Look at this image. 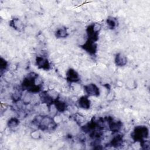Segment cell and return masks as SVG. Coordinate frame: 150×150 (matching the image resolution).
Masks as SVG:
<instances>
[{
    "instance_id": "30bf717a",
    "label": "cell",
    "mask_w": 150,
    "mask_h": 150,
    "mask_svg": "<svg viewBox=\"0 0 150 150\" xmlns=\"http://www.w3.org/2000/svg\"><path fill=\"white\" fill-rule=\"evenodd\" d=\"M9 25L18 32H22L24 29L23 22L18 18H13L9 22Z\"/></svg>"
},
{
    "instance_id": "2e32d148",
    "label": "cell",
    "mask_w": 150,
    "mask_h": 150,
    "mask_svg": "<svg viewBox=\"0 0 150 150\" xmlns=\"http://www.w3.org/2000/svg\"><path fill=\"white\" fill-rule=\"evenodd\" d=\"M122 141H123V137L121 134H117L115 135L111 141L110 142L109 144L113 147L115 148H118V146H120L122 144Z\"/></svg>"
},
{
    "instance_id": "e0dca14e",
    "label": "cell",
    "mask_w": 150,
    "mask_h": 150,
    "mask_svg": "<svg viewBox=\"0 0 150 150\" xmlns=\"http://www.w3.org/2000/svg\"><path fill=\"white\" fill-rule=\"evenodd\" d=\"M106 24L108 29L113 30L118 26L117 19L112 16H109L106 19Z\"/></svg>"
},
{
    "instance_id": "277c9868",
    "label": "cell",
    "mask_w": 150,
    "mask_h": 150,
    "mask_svg": "<svg viewBox=\"0 0 150 150\" xmlns=\"http://www.w3.org/2000/svg\"><path fill=\"white\" fill-rule=\"evenodd\" d=\"M101 29V26L98 23H93L89 25L86 30L87 39L96 42L98 40L99 33Z\"/></svg>"
},
{
    "instance_id": "d6986e66",
    "label": "cell",
    "mask_w": 150,
    "mask_h": 150,
    "mask_svg": "<svg viewBox=\"0 0 150 150\" xmlns=\"http://www.w3.org/2000/svg\"><path fill=\"white\" fill-rule=\"evenodd\" d=\"M22 91H23V90L22 88L20 89V90L19 89V90H16L14 91V93H13L12 94L11 98H12V100L14 102H18L22 97V96H23Z\"/></svg>"
},
{
    "instance_id": "9c48e42d",
    "label": "cell",
    "mask_w": 150,
    "mask_h": 150,
    "mask_svg": "<svg viewBox=\"0 0 150 150\" xmlns=\"http://www.w3.org/2000/svg\"><path fill=\"white\" fill-rule=\"evenodd\" d=\"M66 79L68 83H77L80 80V77L78 72L74 69L70 68L66 73Z\"/></svg>"
},
{
    "instance_id": "7c38bea8",
    "label": "cell",
    "mask_w": 150,
    "mask_h": 150,
    "mask_svg": "<svg viewBox=\"0 0 150 150\" xmlns=\"http://www.w3.org/2000/svg\"><path fill=\"white\" fill-rule=\"evenodd\" d=\"M77 105L79 107L84 110H88L91 106V101L87 96H81L77 101Z\"/></svg>"
},
{
    "instance_id": "44dd1931",
    "label": "cell",
    "mask_w": 150,
    "mask_h": 150,
    "mask_svg": "<svg viewBox=\"0 0 150 150\" xmlns=\"http://www.w3.org/2000/svg\"><path fill=\"white\" fill-rule=\"evenodd\" d=\"M74 120H76V122L80 124L81 123H83L85 119L84 117L83 116H82L81 115L79 114H75V117H74Z\"/></svg>"
},
{
    "instance_id": "5bb4252c",
    "label": "cell",
    "mask_w": 150,
    "mask_h": 150,
    "mask_svg": "<svg viewBox=\"0 0 150 150\" xmlns=\"http://www.w3.org/2000/svg\"><path fill=\"white\" fill-rule=\"evenodd\" d=\"M53 105H54L56 110L60 112H64L67 108V105L66 102L62 101L57 97L54 101Z\"/></svg>"
},
{
    "instance_id": "5b68a950",
    "label": "cell",
    "mask_w": 150,
    "mask_h": 150,
    "mask_svg": "<svg viewBox=\"0 0 150 150\" xmlns=\"http://www.w3.org/2000/svg\"><path fill=\"white\" fill-rule=\"evenodd\" d=\"M105 121L107 122L108 129L113 133H117L122 128V123L120 121L115 120L112 117L110 116L105 117Z\"/></svg>"
},
{
    "instance_id": "7a4b0ae2",
    "label": "cell",
    "mask_w": 150,
    "mask_h": 150,
    "mask_svg": "<svg viewBox=\"0 0 150 150\" xmlns=\"http://www.w3.org/2000/svg\"><path fill=\"white\" fill-rule=\"evenodd\" d=\"M33 124L43 131H52L57 127V124L53 118L48 115H39L33 120Z\"/></svg>"
},
{
    "instance_id": "6da1fadb",
    "label": "cell",
    "mask_w": 150,
    "mask_h": 150,
    "mask_svg": "<svg viewBox=\"0 0 150 150\" xmlns=\"http://www.w3.org/2000/svg\"><path fill=\"white\" fill-rule=\"evenodd\" d=\"M39 79L38 74L35 72L29 73L23 79L21 84V88L23 90H26L30 93H38L41 91V84L37 83Z\"/></svg>"
},
{
    "instance_id": "4fadbf2b",
    "label": "cell",
    "mask_w": 150,
    "mask_h": 150,
    "mask_svg": "<svg viewBox=\"0 0 150 150\" xmlns=\"http://www.w3.org/2000/svg\"><path fill=\"white\" fill-rule=\"evenodd\" d=\"M114 63L117 66L122 67L127 63V57L122 53H118L115 54L114 58Z\"/></svg>"
},
{
    "instance_id": "8fae6325",
    "label": "cell",
    "mask_w": 150,
    "mask_h": 150,
    "mask_svg": "<svg viewBox=\"0 0 150 150\" xmlns=\"http://www.w3.org/2000/svg\"><path fill=\"white\" fill-rule=\"evenodd\" d=\"M40 98L42 103L46 104L48 105L53 104L54 101L56 99V98H54L53 97L46 91H42L41 94H40Z\"/></svg>"
},
{
    "instance_id": "ffe728a7",
    "label": "cell",
    "mask_w": 150,
    "mask_h": 150,
    "mask_svg": "<svg viewBox=\"0 0 150 150\" xmlns=\"http://www.w3.org/2000/svg\"><path fill=\"white\" fill-rule=\"evenodd\" d=\"M8 62L4 58L1 57L0 58V71L2 74L8 68Z\"/></svg>"
},
{
    "instance_id": "3957f363",
    "label": "cell",
    "mask_w": 150,
    "mask_h": 150,
    "mask_svg": "<svg viewBox=\"0 0 150 150\" xmlns=\"http://www.w3.org/2000/svg\"><path fill=\"white\" fill-rule=\"evenodd\" d=\"M149 136V129L145 125H139L134 128L131 134L132 139L135 142L139 143L145 140Z\"/></svg>"
},
{
    "instance_id": "52a82bcc",
    "label": "cell",
    "mask_w": 150,
    "mask_h": 150,
    "mask_svg": "<svg viewBox=\"0 0 150 150\" xmlns=\"http://www.w3.org/2000/svg\"><path fill=\"white\" fill-rule=\"evenodd\" d=\"M35 64L39 69L43 70H49L51 68L50 63L49 60L43 56H38L35 58Z\"/></svg>"
},
{
    "instance_id": "9a60e30c",
    "label": "cell",
    "mask_w": 150,
    "mask_h": 150,
    "mask_svg": "<svg viewBox=\"0 0 150 150\" xmlns=\"http://www.w3.org/2000/svg\"><path fill=\"white\" fill-rule=\"evenodd\" d=\"M54 35L57 39H63L66 38L68 36L69 33L65 26H62L56 29L54 32Z\"/></svg>"
},
{
    "instance_id": "8992f818",
    "label": "cell",
    "mask_w": 150,
    "mask_h": 150,
    "mask_svg": "<svg viewBox=\"0 0 150 150\" xmlns=\"http://www.w3.org/2000/svg\"><path fill=\"white\" fill-rule=\"evenodd\" d=\"M81 47L90 56H96L97 52V45L96 42L87 39L84 43L81 45Z\"/></svg>"
},
{
    "instance_id": "ac0fdd59",
    "label": "cell",
    "mask_w": 150,
    "mask_h": 150,
    "mask_svg": "<svg viewBox=\"0 0 150 150\" xmlns=\"http://www.w3.org/2000/svg\"><path fill=\"white\" fill-rule=\"evenodd\" d=\"M19 120L16 117H11L7 122V125L11 129H15L19 125Z\"/></svg>"
},
{
    "instance_id": "7402d4cb",
    "label": "cell",
    "mask_w": 150,
    "mask_h": 150,
    "mask_svg": "<svg viewBox=\"0 0 150 150\" xmlns=\"http://www.w3.org/2000/svg\"><path fill=\"white\" fill-rule=\"evenodd\" d=\"M31 137L33 139H39L40 136V134L39 133V132L38 131H33L32 133H31Z\"/></svg>"
},
{
    "instance_id": "ba28073f",
    "label": "cell",
    "mask_w": 150,
    "mask_h": 150,
    "mask_svg": "<svg viewBox=\"0 0 150 150\" xmlns=\"http://www.w3.org/2000/svg\"><path fill=\"white\" fill-rule=\"evenodd\" d=\"M84 90L88 97H98L100 94L99 87L94 83H90L84 86Z\"/></svg>"
}]
</instances>
